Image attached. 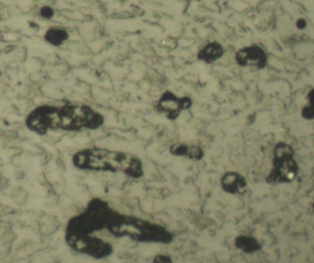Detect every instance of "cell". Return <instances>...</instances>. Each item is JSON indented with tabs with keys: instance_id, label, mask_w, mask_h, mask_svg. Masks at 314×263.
Instances as JSON below:
<instances>
[{
	"instance_id": "cell-3",
	"label": "cell",
	"mask_w": 314,
	"mask_h": 263,
	"mask_svg": "<svg viewBox=\"0 0 314 263\" xmlns=\"http://www.w3.org/2000/svg\"><path fill=\"white\" fill-rule=\"evenodd\" d=\"M299 166L294 160V150L290 144L279 143L274 149L273 170L267 178L272 184L291 182L297 176Z\"/></svg>"
},
{
	"instance_id": "cell-14",
	"label": "cell",
	"mask_w": 314,
	"mask_h": 263,
	"mask_svg": "<svg viewBox=\"0 0 314 263\" xmlns=\"http://www.w3.org/2000/svg\"><path fill=\"white\" fill-rule=\"evenodd\" d=\"M308 100L309 102H310L309 106L314 109V90H313L312 92L309 93Z\"/></svg>"
},
{
	"instance_id": "cell-9",
	"label": "cell",
	"mask_w": 314,
	"mask_h": 263,
	"mask_svg": "<svg viewBox=\"0 0 314 263\" xmlns=\"http://www.w3.org/2000/svg\"><path fill=\"white\" fill-rule=\"evenodd\" d=\"M235 244L237 248L245 252H255L260 250V245L256 238L246 236H240L236 238Z\"/></svg>"
},
{
	"instance_id": "cell-13",
	"label": "cell",
	"mask_w": 314,
	"mask_h": 263,
	"mask_svg": "<svg viewBox=\"0 0 314 263\" xmlns=\"http://www.w3.org/2000/svg\"><path fill=\"white\" fill-rule=\"evenodd\" d=\"M154 263H172L171 260L164 255H159L154 258Z\"/></svg>"
},
{
	"instance_id": "cell-4",
	"label": "cell",
	"mask_w": 314,
	"mask_h": 263,
	"mask_svg": "<svg viewBox=\"0 0 314 263\" xmlns=\"http://www.w3.org/2000/svg\"><path fill=\"white\" fill-rule=\"evenodd\" d=\"M193 106V102L188 96H177L169 90L164 92L156 103V110L165 118L169 120H176L182 114L183 112L188 110Z\"/></svg>"
},
{
	"instance_id": "cell-2",
	"label": "cell",
	"mask_w": 314,
	"mask_h": 263,
	"mask_svg": "<svg viewBox=\"0 0 314 263\" xmlns=\"http://www.w3.org/2000/svg\"><path fill=\"white\" fill-rule=\"evenodd\" d=\"M104 124V116L90 106L66 105L59 108V129L67 131L97 130Z\"/></svg>"
},
{
	"instance_id": "cell-11",
	"label": "cell",
	"mask_w": 314,
	"mask_h": 263,
	"mask_svg": "<svg viewBox=\"0 0 314 263\" xmlns=\"http://www.w3.org/2000/svg\"><path fill=\"white\" fill-rule=\"evenodd\" d=\"M302 114H303V117H304L305 119L311 120V119H313L314 117V108H312V107H310V106H306V107L303 108Z\"/></svg>"
},
{
	"instance_id": "cell-5",
	"label": "cell",
	"mask_w": 314,
	"mask_h": 263,
	"mask_svg": "<svg viewBox=\"0 0 314 263\" xmlns=\"http://www.w3.org/2000/svg\"><path fill=\"white\" fill-rule=\"evenodd\" d=\"M235 60L241 66L262 68L267 63V56L259 46H247L236 52Z\"/></svg>"
},
{
	"instance_id": "cell-8",
	"label": "cell",
	"mask_w": 314,
	"mask_h": 263,
	"mask_svg": "<svg viewBox=\"0 0 314 263\" xmlns=\"http://www.w3.org/2000/svg\"><path fill=\"white\" fill-rule=\"evenodd\" d=\"M223 54L224 49L223 46L217 42H212L200 49L198 52V58L204 63L212 64L222 58Z\"/></svg>"
},
{
	"instance_id": "cell-10",
	"label": "cell",
	"mask_w": 314,
	"mask_h": 263,
	"mask_svg": "<svg viewBox=\"0 0 314 263\" xmlns=\"http://www.w3.org/2000/svg\"><path fill=\"white\" fill-rule=\"evenodd\" d=\"M46 40L53 46H60L68 38V34L65 30L61 29H51L47 32Z\"/></svg>"
},
{
	"instance_id": "cell-7",
	"label": "cell",
	"mask_w": 314,
	"mask_h": 263,
	"mask_svg": "<svg viewBox=\"0 0 314 263\" xmlns=\"http://www.w3.org/2000/svg\"><path fill=\"white\" fill-rule=\"evenodd\" d=\"M223 190L230 194H242L245 192L247 182L246 178L237 172H229L223 174L221 178Z\"/></svg>"
},
{
	"instance_id": "cell-6",
	"label": "cell",
	"mask_w": 314,
	"mask_h": 263,
	"mask_svg": "<svg viewBox=\"0 0 314 263\" xmlns=\"http://www.w3.org/2000/svg\"><path fill=\"white\" fill-rule=\"evenodd\" d=\"M169 153L177 156L191 161H200L205 156V152L199 144L187 143L173 144L169 148Z\"/></svg>"
},
{
	"instance_id": "cell-12",
	"label": "cell",
	"mask_w": 314,
	"mask_h": 263,
	"mask_svg": "<svg viewBox=\"0 0 314 263\" xmlns=\"http://www.w3.org/2000/svg\"><path fill=\"white\" fill-rule=\"evenodd\" d=\"M40 14L42 17H44L45 18H51L53 15V10L50 6H44L40 10Z\"/></svg>"
},
{
	"instance_id": "cell-1",
	"label": "cell",
	"mask_w": 314,
	"mask_h": 263,
	"mask_svg": "<svg viewBox=\"0 0 314 263\" xmlns=\"http://www.w3.org/2000/svg\"><path fill=\"white\" fill-rule=\"evenodd\" d=\"M74 166L82 170L123 173L139 178L143 176V164L135 154L104 148L82 149L73 156Z\"/></svg>"
}]
</instances>
